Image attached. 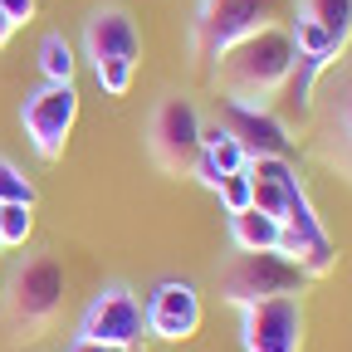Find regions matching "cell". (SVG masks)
I'll use <instances>...</instances> for the list:
<instances>
[{
	"instance_id": "obj_1",
	"label": "cell",
	"mask_w": 352,
	"mask_h": 352,
	"mask_svg": "<svg viewBox=\"0 0 352 352\" xmlns=\"http://www.w3.org/2000/svg\"><path fill=\"white\" fill-rule=\"evenodd\" d=\"M294 44H289V30L284 25H270L250 39H240L235 50H226L215 59V88L226 103H254V108H270L284 83L294 74Z\"/></svg>"
},
{
	"instance_id": "obj_2",
	"label": "cell",
	"mask_w": 352,
	"mask_h": 352,
	"mask_svg": "<svg viewBox=\"0 0 352 352\" xmlns=\"http://www.w3.org/2000/svg\"><path fill=\"white\" fill-rule=\"evenodd\" d=\"M0 294H6V308H10L15 328L39 333V328H50L59 318L64 294H69V274H64L54 250H34V254L15 259V270H10V279H6Z\"/></svg>"
},
{
	"instance_id": "obj_3",
	"label": "cell",
	"mask_w": 352,
	"mask_h": 352,
	"mask_svg": "<svg viewBox=\"0 0 352 352\" xmlns=\"http://www.w3.org/2000/svg\"><path fill=\"white\" fill-rule=\"evenodd\" d=\"M308 279L298 274V264L279 250H235V259H226L215 270V289L226 303L245 308L259 298H279V294H298Z\"/></svg>"
},
{
	"instance_id": "obj_4",
	"label": "cell",
	"mask_w": 352,
	"mask_h": 352,
	"mask_svg": "<svg viewBox=\"0 0 352 352\" xmlns=\"http://www.w3.org/2000/svg\"><path fill=\"white\" fill-rule=\"evenodd\" d=\"M270 25H279L274 0H196V25H191L196 59L215 64L226 50H235L240 39L270 30Z\"/></svg>"
},
{
	"instance_id": "obj_5",
	"label": "cell",
	"mask_w": 352,
	"mask_h": 352,
	"mask_svg": "<svg viewBox=\"0 0 352 352\" xmlns=\"http://www.w3.org/2000/svg\"><path fill=\"white\" fill-rule=\"evenodd\" d=\"M201 122L206 118L182 94H166L152 108V118H147V157L157 162V171H166V176L191 171V162L201 157Z\"/></svg>"
},
{
	"instance_id": "obj_6",
	"label": "cell",
	"mask_w": 352,
	"mask_h": 352,
	"mask_svg": "<svg viewBox=\"0 0 352 352\" xmlns=\"http://www.w3.org/2000/svg\"><path fill=\"white\" fill-rule=\"evenodd\" d=\"M78 122V88L74 83H39L20 108V127L39 162H59Z\"/></svg>"
},
{
	"instance_id": "obj_7",
	"label": "cell",
	"mask_w": 352,
	"mask_h": 352,
	"mask_svg": "<svg viewBox=\"0 0 352 352\" xmlns=\"http://www.w3.org/2000/svg\"><path fill=\"white\" fill-rule=\"evenodd\" d=\"M78 338H94L108 347H132L138 352L147 338V308L138 298V289L127 284H103L94 298H88L83 318H78Z\"/></svg>"
},
{
	"instance_id": "obj_8",
	"label": "cell",
	"mask_w": 352,
	"mask_h": 352,
	"mask_svg": "<svg viewBox=\"0 0 352 352\" xmlns=\"http://www.w3.org/2000/svg\"><path fill=\"white\" fill-rule=\"evenodd\" d=\"M240 347L245 352H303V298L279 294L240 308Z\"/></svg>"
},
{
	"instance_id": "obj_9",
	"label": "cell",
	"mask_w": 352,
	"mask_h": 352,
	"mask_svg": "<svg viewBox=\"0 0 352 352\" xmlns=\"http://www.w3.org/2000/svg\"><path fill=\"white\" fill-rule=\"evenodd\" d=\"M142 308H147V338H157V342H186L201 333V294L191 279L152 284Z\"/></svg>"
},
{
	"instance_id": "obj_10",
	"label": "cell",
	"mask_w": 352,
	"mask_h": 352,
	"mask_svg": "<svg viewBox=\"0 0 352 352\" xmlns=\"http://www.w3.org/2000/svg\"><path fill=\"white\" fill-rule=\"evenodd\" d=\"M83 59L88 64H103V59H127L138 64L142 59V30L122 6H98L88 10L83 20Z\"/></svg>"
},
{
	"instance_id": "obj_11",
	"label": "cell",
	"mask_w": 352,
	"mask_h": 352,
	"mask_svg": "<svg viewBox=\"0 0 352 352\" xmlns=\"http://www.w3.org/2000/svg\"><path fill=\"white\" fill-rule=\"evenodd\" d=\"M226 122L235 138L245 142L250 157H289L294 152V127L284 118H274L270 108H254V103H226Z\"/></svg>"
},
{
	"instance_id": "obj_12",
	"label": "cell",
	"mask_w": 352,
	"mask_h": 352,
	"mask_svg": "<svg viewBox=\"0 0 352 352\" xmlns=\"http://www.w3.org/2000/svg\"><path fill=\"white\" fill-rule=\"evenodd\" d=\"M328 162L352 171V69L338 78V94L328 103Z\"/></svg>"
},
{
	"instance_id": "obj_13",
	"label": "cell",
	"mask_w": 352,
	"mask_h": 352,
	"mask_svg": "<svg viewBox=\"0 0 352 352\" xmlns=\"http://www.w3.org/2000/svg\"><path fill=\"white\" fill-rule=\"evenodd\" d=\"M289 44H294V54H298V59H318V64H328V69L342 59V50L333 44V34H328L318 20L298 15V10H294V20H289Z\"/></svg>"
},
{
	"instance_id": "obj_14",
	"label": "cell",
	"mask_w": 352,
	"mask_h": 352,
	"mask_svg": "<svg viewBox=\"0 0 352 352\" xmlns=\"http://www.w3.org/2000/svg\"><path fill=\"white\" fill-rule=\"evenodd\" d=\"M201 152L220 166V176H230V171H245V166H250L245 142L235 138L226 122H201Z\"/></svg>"
},
{
	"instance_id": "obj_15",
	"label": "cell",
	"mask_w": 352,
	"mask_h": 352,
	"mask_svg": "<svg viewBox=\"0 0 352 352\" xmlns=\"http://www.w3.org/2000/svg\"><path fill=\"white\" fill-rule=\"evenodd\" d=\"M279 226H284V220L259 215L254 206L250 210H235L230 215V245L235 250H274L279 245Z\"/></svg>"
},
{
	"instance_id": "obj_16",
	"label": "cell",
	"mask_w": 352,
	"mask_h": 352,
	"mask_svg": "<svg viewBox=\"0 0 352 352\" xmlns=\"http://www.w3.org/2000/svg\"><path fill=\"white\" fill-rule=\"evenodd\" d=\"M34 59H39L44 83H74V78H78V50H74V44H69L59 30H50V34L39 39Z\"/></svg>"
},
{
	"instance_id": "obj_17",
	"label": "cell",
	"mask_w": 352,
	"mask_h": 352,
	"mask_svg": "<svg viewBox=\"0 0 352 352\" xmlns=\"http://www.w3.org/2000/svg\"><path fill=\"white\" fill-rule=\"evenodd\" d=\"M294 10L308 15V20H318V25L333 34L338 50H347V44H352V0H298Z\"/></svg>"
},
{
	"instance_id": "obj_18",
	"label": "cell",
	"mask_w": 352,
	"mask_h": 352,
	"mask_svg": "<svg viewBox=\"0 0 352 352\" xmlns=\"http://www.w3.org/2000/svg\"><path fill=\"white\" fill-rule=\"evenodd\" d=\"M34 235V206H0V250H25Z\"/></svg>"
},
{
	"instance_id": "obj_19",
	"label": "cell",
	"mask_w": 352,
	"mask_h": 352,
	"mask_svg": "<svg viewBox=\"0 0 352 352\" xmlns=\"http://www.w3.org/2000/svg\"><path fill=\"white\" fill-rule=\"evenodd\" d=\"M294 264H298L303 279H328V274L338 270V240L323 235V240H314V245H303V254H298Z\"/></svg>"
},
{
	"instance_id": "obj_20",
	"label": "cell",
	"mask_w": 352,
	"mask_h": 352,
	"mask_svg": "<svg viewBox=\"0 0 352 352\" xmlns=\"http://www.w3.org/2000/svg\"><path fill=\"white\" fill-rule=\"evenodd\" d=\"M34 201H39L34 182H30L10 157H0V206H34Z\"/></svg>"
},
{
	"instance_id": "obj_21",
	"label": "cell",
	"mask_w": 352,
	"mask_h": 352,
	"mask_svg": "<svg viewBox=\"0 0 352 352\" xmlns=\"http://www.w3.org/2000/svg\"><path fill=\"white\" fill-rule=\"evenodd\" d=\"M132 74H138V64H127V59H103V64H94V78H98V88L108 98H122L127 88H132Z\"/></svg>"
},
{
	"instance_id": "obj_22",
	"label": "cell",
	"mask_w": 352,
	"mask_h": 352,
	"mask_svg": "<svg viewBox=\"0 0 352 352\" xmlns=\"http://www.w3.org/2000/svg\"><path fill=\"white\" fill-rule=\"evenodd\" d=\"M220 206H226V215H235V210H250V171H230L226 182H220Z\"/></svg>"
},
{
	"instance_id": "obj_23",
	"label": "cell",
	"mask_w": 352,
	"mask_h": 352,
	"mask_svg": "<svg viewBox=\"0 0 352 352\" xmlns=\"http://www.w3.org/2000/svg\"><path fill=\"white\" fill-rule=\"evenodd\" d=\"M191 176H196V182H201V186H206V191H210V196H215V191H220V182H226V176H220V166H215V162H210V157H206V152H201V157H196V162H191Z\"/></svg>"
},
{
	"instance_id": "obj_24",
	"label": "cell",
	"mask_w": 352,
	"mask_h": 352,
	"mask_svg": "<svg viewBox=\"0 0 352 352\" xmlns=\"http://www.w3.org/2000/svg\"><path fill=\"white\" fill-rule=\"evenodd\" d=\"M0 10L10 15V25L20 30V25H30L34 15H39V0H0Z\"/></svg>"
},
{
	"instance_id": "obj_25",
	"label": "cell",
	"mask_w": 352,
	"mask_h": 352,
	"mask_svg": "<svg viewBox=\"0 0 352 352\" xmlns=\"http://www.w3.org/2000/svg\"><path fill=\"white\" fill-rule=\"evenodd\" d=\"M64 352H132V347H108V342H94V338H78V333H74V338L64 342Z\"/></svg>"
},
{
	"instance_id": "obj_26",
	"label": "cell",
	"mask_w": 352,
	"mask_h": 352,
	"mask_svg": "<svg viewBox=\"0 0 352 352\" xmlns=\"http://www.w3.org/2000/svg\"><path fill=\"white\" fill-rule=\"evenodd\" d=\"M10 34H15V25H10V15H6V10H0V50L10 44Z\"/></svg>"
}]
</instances>
